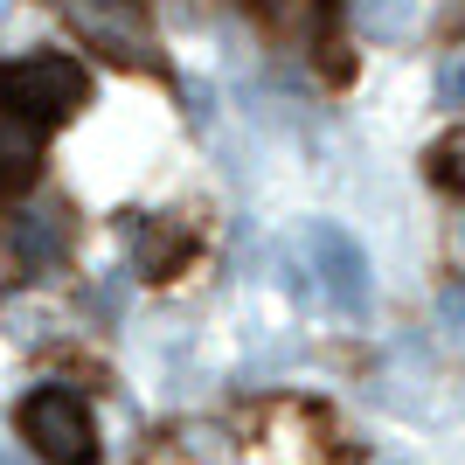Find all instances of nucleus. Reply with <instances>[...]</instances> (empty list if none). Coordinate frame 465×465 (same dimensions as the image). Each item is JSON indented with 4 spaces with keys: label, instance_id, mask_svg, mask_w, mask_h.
<instances>
[{
    "label": "nucleus",
    "instance_id": "nucleus-8",
    "mask_svg": "<svg viewBox=\"0 0 465 465\" xmlns=\"http://www.w3.org/2000/svg\"><path fill=\"white\" fill-rule=\"evenodd\" d=\"M0 465H28V459H21V451H0Z\"/></svg>",
    "mask_w": 465,
    "mask_h": 465
},
{
    "label": "nucleus",
    "instance_id": "nucleus-1",
    "mask_svg": "<svg viewBox=\"0 0 465 465\" xmlns=\"http://www.w3.org/2000/svg\"><path fill=\"white\" fill-rule=\"evenodd\" d=\"M84 97H91V77H84L77 56H21L0 70V112H15L21 125H63V118L84 112Z\"/></svg>",
    "mask_w": 465,
    "mask_h": 465
},
{
    "label": "nucleus",
    "instance_id": "nucleus-4",
    "mask_svg": "<svg viewBox=\"0 0 465 465\" xmlns=\"http://www.w3.org/2000/svg\"><path fill=\"white\" fill-rule=\"evenodd\" d=\"M77 28L97 42V49H112L118 63H153L146 21H139L133 7H118V0H77Z\"/></svg>",
    "mask_w": 465,
    "mask_h": 465
},
{
    "label": "nucleus",
    "instance_id": "nucleus-5",
    "mask_svg": "<svg viewBox=\"0 0 465 465\" xmlns=\"http://www.w3.org/2000/svg\"><path fill=\"white\" fill-rule=\"evenodd\" d=\"M35 167H42V133H35V125H21L15 112H0V202L28 188Z\"/></svg>",
    "mask_w": 465,
    "mask_h": 465
},
{
    "label": "nucleus",
    "instance_id": "nucleus-6",
    "mask_svg": "<svg viewBox=\"0 0 465 465\" xmlns=\"http://www.w3.org/2000/svg\"><path fill=\"white\" fill-rule=\"evenodd\" d=\"M417 15H424V0H354V21L369 35H403V28H417Z\"/></svg>",
    "mask_w": 465,
    "mask_h": 465
},
{
    "label": "nucleus",
    "instance_id": "nucleus-2",
    "mask_svg": "<svg viewBox=\"0 0 465 465\" xmlns=\"http://www.w3.org/2000/svg\"><path fill=\"white\" fill-rule=\"evenodd\" d=\"M15 430H21V445H28V459H42V465H97L91 403L70 396V389H35L15 410Z\"/></svg>",
    "mask_w": 465,
    "mask_h": 465
},
{
    "label": "nucleus",
    "instance_id": "nucleus-3",
    "mask_svg": "<svg viewBox=\"0 0 465 465\" xmlns=\"http://www.w3.org/2000/svg\"><path fill=\"white\" fill-rule=\"evenodd\" d=\"M306 251H312V264H320V278H327V292L341 299V306H361V299H369V257L354 251L348 230L312 223V230H306Z\"/></svg>",
    "mask_w": 465,
    "mask_h": 465
},
{
    "label": "nucleus",
    "instance_id": "nucleus-7",
    "mask_svg": "<svg viewBox=\"0 0 465 465\" xmlns=\"http://www.w3.org/2000/svg\"><path fill=\"white\" fill-rule=\"evenodd\" d=\"M451 160H459V139H438V153H430V181H438V188H451V181H459V167H451Z\"/></svg>",
    "mask_w": 465,
    "mask_h": 465
}]
</instances>
